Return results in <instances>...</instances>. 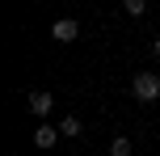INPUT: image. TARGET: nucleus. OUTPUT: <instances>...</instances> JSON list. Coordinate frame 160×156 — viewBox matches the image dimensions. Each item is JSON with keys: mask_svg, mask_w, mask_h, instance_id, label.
<instances>
[{"mask_svg": "<svg viewBox=\"0 0 160 156\" xmlns=\"http://www.w3.org/2000/svg\"><path fill=\"white\" fill-rule=\"evenodd\" d=\"M55 139H59V127H51V123H42L38 131H34V143H38V148H55Z\"/></svg>", "mask_w": 160, "mask_h": 156, "instance_id": "20e7f679", "label": "nucleus"}, {"mask_svg": "<svg viewBox=\"0 0 160 156\" xmlns=\"http://www.w3.org/2000/svg\"><path fill=\"white\" fill-rule=\"evenodd\" d=\"M30 110L38 118H47L51 110H55V97H51V93H30Z\"/></svg>", "mask_w": 160, "mask_h": 156, "instance_id": "7ed1b4c3", "label": "nucleus"}, {"mask_svg": "<svg viewBox=\"0 0 160 156\" xmlns=\"http://www.w3.org/2000/svg\"><path fill=\"white\" fill-rule=\"evenodd\" d=\"M131 93H135L139 101H156V97H160V76L139 72V76H135V84H131Z\"/></svg>", "mask_w": 160, "mask_h": 156, "instance_id": "f257e3e1", "label": "nucleus"}, {"mask_svg": "<svg viewBox=\"0 0 160 156\" xmlns=\"http://www.w3.org/2000/svg\"><path fill=\"white\" fill-rule=\"evenodd\" d=\"M143 8H148L143 0H127V13H131V17H143Z\"/></svg>", "mask_w": 160, "mask_h": 156, "instance_id": "0eeeda50", "label": "nucleus"}, {"mask_svg": "<svg viewBox=\"0 0 160 156\" xmlns=\"http://www.w3.org/2000/svg\"><path fill=\"white\" fill-rule=\"evenodd\" d=\"M156 55H160V38H156Z\"/></svg>", "mask_w": 160, "mask_h": 156, "instance_id": "6e6552de", "label": "nucleus"}, {"mask_svg": "<svg viewBox=\"0 0 160 156\" xmlns=\"http://www.w3.org/2000/svg\"><path fill=\"white\" fill-rule=\"evenodd\" d=\"M110 156H131V139L127 135H118V139L110 143Z\"/></svg>", "mask_w": 160, "mask_h": 156, "instance_id": "423d86ee", "label": "nucleus"}, {"mask_svg": "<svg viewBox=\"0 0 160 156\" xmlns=\"http://www.w3.org/2000/svg\"><path fill=\"white\" fill-rule=\"evenodd\" d=\"M59 135H63V139L80 135V118H63V123H59Z\"/></svg>", "mask_w": 160, "mask_h": 156, "instance_id": "39448f33", "label": "nucleus"}, {"mask_svg": "<svg viewBox=\"0 0 160 156\" xmlns=\"http://www.w3.org/2000/svg\"><path fill=\"white\" fill-rule=\"evenodd\" d=\"M51 34H55V42H72L76 34H80V25L72 21V17H63V21H55V25H51Z\"/></svg>", "mask_w": 160, "mask_h": 156, "instance_id": "f03ea898", "label": "nucleus"}]
</instances>
